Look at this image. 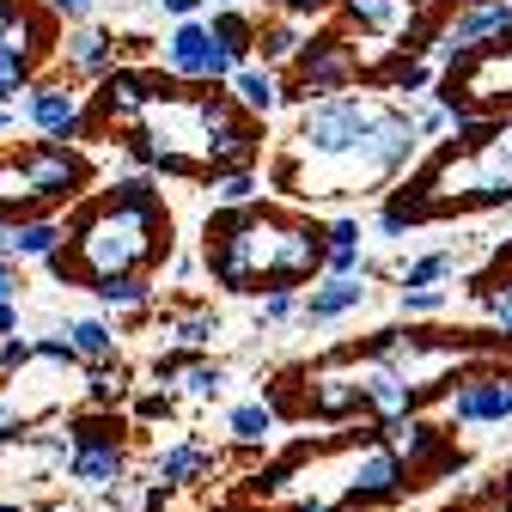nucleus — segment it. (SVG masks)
Returning <instances> with one entry per match:
<instances>
[{
	"label": "nucleus",
	"instance_id": "47",
	"mask_svg": "<svg viewBox=\"0 0 512 512\" xmlns=\"http://www.w3.org/2000/svg\"><path fill=\"white\" fill-rule=\"evenodd\" d=\"M0 512H19V506H0Z\"/></svg>",
	"mask_w": 512,
	"mask_h": 512
},
{
	"label": "nucleus",
	"instance_id": "45",
	"mask_svg": "<svg viewBox=\"0 0 512 512\" xmlns=\"http://www.w3.org/2000/svg\"><path fill=\"white\" fill-rule=\"evenodd\" d=\"M409 7H415V13H439V7H445V0H409Z\"/></svg>",
	"mask_w": 512,
	"mask_h": 512
},
{
	"label": "nucleus",
	"instance_id": "31",
	"mask_svg": "<svg viewBox=\"0 0 512 512\" xmlns=\"http://www.w3.org/2000/svg\"><path fill=\"white\" fill-rule=\"evenodd\" d=\"M147 488H153L147 476H116V482L104 488V506H110V512H141V506H147Z\"/></svg>",
	"mask_w": 512,
	"mask_h": 512
},
{
	"label": "nucleus",
	"instance_id": "44",
	"mask_svg": "<svg viewBox=\"0 0 512 512\" xmlns=\"http://www.w3.org/2000/svg\"><path fill=\"white\" fill-rule=\"evenodd\" d=\"M500 506H506V512H512V470H506V476H500Z\"/></svg>",
	"mask_w": 512,
	"mask_h": 512
},
{
	"label": "nucleus",
	"instance_id": "42",
	"mask_svg": "<svg viewBox=\"0 0 512 512\" xmlns=\"http://www.w3.org/2000/svg\"><path fill=\"white\" fill-rule=\"evenodd\" d=\"M0 299H19V263L0 256Z\"/></svg>",
	"mask_w": 512,
	"mask_h": 512
},
{
	"label": "nucleus",
	"instance_id": "36",
	"mask_svg": "<svg viewBox=\"0 0 512 512\" xmlns=\"http://www.w3.org/2000/svg\"><path fill=\"white\" fill-rule=\"evenodd\" d=\"M25 427H31V421L19 415V403H0V445H19V439H31Z\"/></svg>",
	"mask_w": 512,
	"mask_h": 512
},
{
	"label": "nucleus",
	"instance_id": "26",
	"mask_svg": "<svg viewBox=\"0 0 512 512\" xmlns=\"http://www.w3.org/2000/svg\"><path fill=\"white\" fill-rule=\"evenodd\" d=\"M61 433H68V452H86V445H122V433H128V427H122V415L98 409V415H74Z\"/></svg>",
	"mask_w": 512,
	"mask_h": 512
},
{
	"label": "nucleus",
	"instance_id": "3",
	"mask_svg": "<svg viewBox=\"0 0 512 512\" xmlns=\"http://www.w3.org/2000/svg\"><path fill=\"white\" fill-rule=\"evenodd\" d=\"M500 208V202H512V122H500L494 116V128L476 141V147H458V153H445L415 189H403V196L391 202L409 226L415 220H427V214H439V208Z\"/></svg>",
	"mask_w": 512,
	"mask_h": 512
},
{
	"label": "nucleus",
	"instance_id": "40",
	"mask_svg": "<svg viewBox=\"0 0 512 512\" xmlns=\"http://www.w3.org/2000/svg\"><path fill=\"white\" fill-rule=\"evenodd\" d=\"M165 415H171V397H165V391H147V397L135 403V421H165Z\"/></svg>",
	"mask_w": 512,
	"mask_h": 512
},
{
	"label": "nucleus",
	"instance_id": "14",
	"mask_svg": "<svg viewBox=\"0 0 512 512\" xmlns=\"http://www.w3.org/2000/svg\"><path fill=\"white\" fill-rule=\"evenodd\" d=\"M116 476H128V445H86V452H68V482L86 494H104Z\"/></svg>",
	"mask_w": 512,
	"mask_h": 512
},
{
	"label": "nucleus",
	"instance_id": "48",
	"mask_svg": "<svg viewBox=\"0 0 512 512\" xmlns=\"http://www.w3.org/2000/svg\"><path fill=\"white\" fill-rule=\"evenodd\" d=\"M0 452H7V445H0Z\"/></svg>",
	"mask_w": 512,
	"mask_h": 512
},
{
	"label": "nucleus",
	"instance_id": "12",
	"mask_svg": "<svg viewBox=\"0 0 512 512\" xmlns=\"http://www.w3.org/2000/svg\"><path fill=\"white\" fill-rule=\"evenodd\" d=\"M208 470H214V445L196 439V433H183V439H171L165 452H159V464H153L159 482H153V488H165V494H171V488H196Z\"/></svg>",
	"mask_w": 512,
	"mask_h": 512
},
{
	"label": "nucleus",
	"instance_id": "39",
	"mask_svg": "<svg viewBox=\"0 0 512 512\" xmlns=\"http://www.w3.org/2000/svg\"><path fill=\"white\" fill-rule=\"evenodd\" d=\"M275 7H281L287 19H305V25H311V19L324 13V7H336V0H275Z\"/></svg>",
	"mask_w": 512,
	"mask_h": 512
},
{
	"label": "nucleus",
	"instance_id": "23",
	"mask_svg": "<svg viewBox=\"0 0 512 512\" xmlns=\"http://www.w3.org/2000/svg\"><path fill=\"white\" fill-rule=\"evenodd\" d=\"M275 421H281V409L256 397V403H238V409L226 415V433H232L238 445H269V439H275Z\"/></svg>",
	"mask_w": 512,
	"mask_h": 512
},
{
	"label": "nucleus",
	"instance_id": "21",
	"mask_svg": "<svg viewBox=\"0 0 512 512\" xmlns=\"http://www.w3.org/2000/svg\"><path fill=\"white\" fill-rule=\"evenodd\" d=\"M61 336H68L74 360H86V366L116 360V330L104 324V317H74V324H61Z\"/></svg>",
	"mask_w": 512,
	"mask_h": 512
},
{
	"label": "nucleus",
	"instance_id": "27",
	"mask_svg": "<svg viewBox=\"0 0 512 512\" xmlns=\"http://www.w3.org/2000/svg\"><path fill=\"white\" fill-rule=\"evenodd\" d=\"M135 384H128V366L122 360H104V366H86V397L98 403V409H116Z\"/></svg>",
	"mask_w": 512,
	"mask_h": 512
},
{
	"label": "nucleus",
	"instance_id": "46",
	"mask_svg": "<svg viewBox=\"0 0 512 512\" xmlns=\"http://www.w3.org/2000/svg\"><path fill=\"white\" fill-rule=\"evenodd\" d=\"M208 7H244V0H208Z\"/></svg>",
	"mask_w": 512,
	"mask_h": 512
},
{
	"label": "nucleus",
	"instance_id": "18",
	"mask_svg": "<svg viewBox=\"0 0 512 512\" xmlns=\"http://www.w3.org/2000/svg\"><path fill=\"white\" fill-rule=\"evenodd\" d=\"M305 37H311V25L305 19H263V25H256V49H263V68H293V55L305 49Z\"/></svg>",
	"mask_w": 512,
	"mask_h": 512
},
{
	"label": "nucleus",
	"instance_id": "29",
	"mask_svg": "<svg viewBox=\"0 0 512 512\" xmlns=\"http://www.w3.org/2000/svg\"><path fill=\"white\" fill-rule=\"evenodd\" d=\"M458 275V256L452 250H433V256H415V263L403 269V287H439Z\"/></svg>",
	"mask_w": 512,
	"mask_h": 512
},
{
	"label": "nucleus",
	"instance_id": "34",
	"mask_svg": "<svg viewBox=\"0 0 512 512\" xmlns=\"http://www.w3.org/2000/svg\"><path fill=\"white\" fill-rule=\"evenodd\" d=\"M31 366V336H0V372H25Z\"/></svg>",
	"mask_w": 512,
	"mask_h": 512
},
{
	"label": "nucleus",
	"instance_id": "35",
	"mask_svg": "<svg viewBox=\"0 0 512 512\" xmlns=\"http://www.w3.org/2000/svg\"><path fill=\"white\" fill-rule=\"evenodd\" d=\"M409 122H415V141H433V135H445V128H452V116H445L439 104H427V110H409Z\"/></svg>",
	"mask_w": 512,
	"mask_h": 512
},
{
	"label": "nucleus",
	"instance_id": "8",
	"mask_svg": "<svg viewBox=\"0 0 512 512\" xmlns=\"http://www.w3.org/2000/svg\"><path fill=\"white\" fill-rule=\"evenodd\" d=\"M147 92H153V74H135V68H110L86 104V135H128L141 128V110H147Z\"/></svg>",
	"mask_w": 512,
	"mask_h": 512
},
{
	"label": "nucleus",
	"instance_id": "11",
	"mask_svg": "<svg viewBox=\"0 0 512 512\" xmlns=\"http://www.w3.org/2000/svg\"><path fill=\"white\" fill-rule=\"evenodd\" d=\"M366 281H354V275H324L305 299H299V324H311V330H324V324H342L348 311H360L366 305Z\"/></svg>",
	"mask_w": 512,
	"mask_h": 512
},
{
	"label": "nucleus",
	"instance_id": "20",
	"mask_svg": "<svg viewBox=\"0 0 512 512\" xmlns=\"http://www.w3.org/2000/svg\"><path fill=\"white\" fill-rule=\"evenodd\" d=\"M92 293H98V305H110V311H153V299H159V287L147 281V275H98V281H86Z\"/></svg>",
	"mask_w": 512,
	"mask_h": 512
},
{
	"label": "nucleus",
	"instance_id": "17",
	"mask_svg": "<svg viewBox=\"0 0 512 512\" xmlns=\"http://www.w3.org/2000/svg\"><path fill=\"white\" fill-rule=\"evenodd\" d=\"M208 37L232 55V68H244V61H256V25H263V19H250L244 7H214L208 19Z\"/></svg>",
	"mask_w": 512,
	"mask_h": 512
},
{
	"label": "nucleus",
	"instance_id": "16",
	"mask_svg": "<svg viewBox=\"0 0 512 512\" xmlns=\"http://www.w3.org/2000/svg\"><path fill=\"white\" fill-rule=\"evenodd\" d=\"M159 336H165V348H171V354H208V348L226 336V324H220V311L189 305V311H177V317H171Z\"/></svg>",
	"mask_w": 512,
	"mask_h": 512
},
{
	"label": "nucleus",
	"instance_id": "41",
	"mask_svg": "<svg viewBox=\"0 0 512 512\" xmlns=\"http://www.w3.org/2000/svg\"><path fill=\"white\" fill-rule=\"evenodd\" d=\"M153 7H159L165 19H202V7H208V0H153Z\"/></svg>",
	"mask_w": 512,
	"mask_h": 512
},
{
	"label": "nucleus",
	"instance_id": "32",
	"mask_svg": "<svg viewBox=\"0 0 512 512\" xmlns=\"http://www.w3.org/2000/svg\"><path fill=\"white\" fill-rule=\"evenodd\" d=\"M476 299H482V305L494 311V324H500V336L512 342V275H506V281H482V287H476Z\"/></svg>",
	"mask_w": 512,
	"mask_h": 512
},
{
	"label": "nucleus",
	"instance_id": "15",
	"mask_svg": "<svg viewBox=\"0 0 512 512\" xmlns=\"http://www.w3.org/2000/svg\"><path fill=\"white\" fill-rule=\"evenodd\" d=\"M61 61H68L74 74L104 80V74L116 68V37H110L104 25H74V31H68V43H61Z\"/></svg>",
	"mask_w": 512,
	"mask_h": 512
},
{
	"label": "nucleus",
	"instance_id": "2",
	"mask_svg": "<svg viewBox=\"0 0 512 512\" xmlns=\"http://www.w3.org/2000/svg\"><path fill=\"white\" fill-rule=\"evenodd\" d=\"M68 226V244L49 256L61 281H98V275H147L171 256V208H116V202H86Z\"/></svg>",
	"mask_w": 512,
	"mask_h": 512
},
{
	"label": "nucleus",
	"instance_id": "43",
	"mask_svg": "<svg viewBox=\"0 0 512 512\" xmlns=\"http://www.w3.org/2000/svg\"><path fill=\"white\" fill-rule=\"evenodd\" d=\"M19 330V299H0V336Z\"/></svg>",
	"mask_w": 512,
	"mask_h": 512
},
{
	"label": "nucleus",
	"instance_id": "9",
	"mask_svg": "<svg viewBox=\"0 0 512 512\" xmlns=\"http://www.w3.org/2000/svg\"><path fill=\"white\" fill-rule=\"evenodd\" d=\"M19 116L37 128L43 141H68V147H74V141L86 135V98H80L74 86H61V80H31Z\"/></svg>",
	"mask_w": 512,
	"mask_h": 512
},
{
	"label": "nucleus",
	"instance_id": "5",
	"mask_svg": "<svg viewBox=\"0 0 512 512\" xmlns=\"http://www.w3.org/2000/svg\"><path fill=\"white\" fill-rule=\"evenodd\" d=\"M354 74H360V49H354L342 31H317V37H305V49L293 55V80L281 86V104L305 110L311 98H336V92L354 86Z\"/></svg>",
	"mask_w": 512,
	"mask_h": 512
},
{
	"label": "nucleus",
	"instance_id": "10",
	"mask_svg": "<svg viewBox=\"0 0 512 512\" xmlns=\"http://www.w3.org/2000/svg\"><path fill=\"white\" fill-rule=\"evenodd\" d=\"M445 421L452 427H494L512 421V378L506 372H476L445 397Z\"/></svg>",
	"mask_w": 512,
	"mask_h": 512
},
{
	"label": "nucleus",
	"instance_id": "38",
	"mask_svg": "<svg viewBox=\"0 0 512 512\" xmlns=\"http://www.w3.org/2000/svg\"><path fill=\"white\" fill-rule=\"evenodd\" d=\"M360 238H366V226H360L354 214H342V220L324 226V244H360Z\"/></svg>",
	"mask_w": 512,
	"mask_h": 512
},
{
	"label": "nucleus",
	"instance_id": "19",
	"mask_svg": "<svg viewBox=\"0 0 512 512\" xmlns=\"http://www.w3.org/2000/svg\"><path fill=\"white\" fill-rule=\"evenodd\" d=\"M409 0H342V19L354 31H372V37H397L409 25Z\"/></svg>",
	"mask_w": 512,
	"mask_h": 512
},
{
	"label": "nucleus",
	"instance_id": "4",
	"mask_svg": "<svg viewBox=\"0 0 512 512\" xmlns=\"http://www.w3.org/2000/svg\"><path fill=\"white\" fill-rule=\"evenodd\" d=\"M378 116V98L366 92H336V98H311L299 110V153L317 159V165H342V183H336V196L354 183H366L360 171V147H366V128Z\"/></svg>",
	"mask_w": 512,
	"mask_h": 512
},
{
	"label": "nucleus",
	"instance_id": "1",
	"mask_svg": "<svg viewBox=\"0 0 512 512\" xmlns=\"http://www.w3.org/2000/svg\"><path fill=\"white\" fill-rule=\"evenodd\" d=\"M208 275L220 293H269V287H299L324 269V226L275 208H214L208 220Z\"/></svg>",
	"mask_w": 512,
	"mask_h": 512
},
{
	"label": "nucleus",
	"instance_id": "33",
	"mask_svg": "<svg viewBox=\"0 0 512 512\" xmlns=\"http://www.w3.org/2000/svg\"><path fill=\"white\" fill-rule=\"evenodd\" d=\"M397 305H403V317H433V311H445V287H403Z\"/></svg>",
	"mask_w": 512,
	"mask_h": 512
},
{
	"label": "nucleus",
	"instance_id": "37",
	"mask_svg": "<svg viewBox=\"0 0 512 512\" xmlns=\"http://www.w3.org/2000/svg\"><path fill=\"white\" fill-rule=\"evenodd\" d=\"M92 7H98V0H43V13H49V19H74V25H86Z\"/></svg>",
	"mask_w": 512,
	"mask_h": 512
},
{
	"label": "nucleus",
	"instance_id": "24",
	"mask_svg": "<svg viewBox=\"0 0 512 512\" xmlns=\"http://www.w3.org/2000/svg\"><path fill=\"white\" fill-rule=\"evenodd\" d=\"M208 196H214V208H256V202H263V177H256V171H214L208 177Z\"/></svg>",
	"mask_w": 512,
	"mask_h": 512
},
{
	"label": "nucleus",
	"instance_id": "7",
	"mask_svg": "<svg viewBox=\"0 0 512 512\" xmlns=\"http://www.w3.org/2000/svg\"><path fill=\"white\" fill-rule=\"evenodd\" d=\"M165 74L177 86H226L232 80V55L208 37L202 19H177L165 37Z\"/></svg>",
	"mask_w": 512,
	"mask_h": 512
},
{
	"label": "nucleus",
	"instance_id": "6",
	"mask_svg": "<svg viewBox=\"0 0 512 512\" xmlns=\"http://www.w3.org/2000/svg\"><path fill=\"white\" fill-rule=\"evenodd\" d=\"M19 165H25L31 189H37L43 214H55L61 202L86 196V183H92L86 153H80V147H68V141H25V147H19Z\"/></svg>",
	"mask_w": 512,
	"mask_h": 512
},
{
	"label": "nucleus",
	"instance_id": "22",
	"mask_svg": "<svg viewBox=\"0 0 512 512\" xmlns=\"http://www.w3.org/2000/svg\"><path fill=\"white\" fill-rule=\"evenodd\" d=\"M433 80H439V74H433V61H427V55H397L391 68L378 74V86L391 92V98H403V104H415L421 92H433Z\"/></svg>",
	"mask_w": 512,
	"mask_h": 512
},
{
	"label": "nucleus",
	"instance_id": "13",
	"mask_svg": "<svg viewBox=\"0 0 512 512\" xmlns=\"http://www.w3.org/2000/svg\"><path fill=\"white\" fill-rule=\"evenodd\" d=\"M226 98H232L250 122H263L269 110H281V74L263 68V61H244V68H232V80H226Z\"/></svg>",
	"mask_w": 512,
	"mask_h": 512
},
{
	"label": "nucleus",
	"instance_id": "28",
	"mask_svg": "<svg viewBox=\"0 0 512 512\" xmlns=\"http://www.w3.org/2000/svg\"><path fill=\"white\" fill-rule=\"evenodd\" d=\"M317 275H354V281H372L378 263H372L360 244H324V269H317Z\"/></svg>",
	"mask_w": 512,
	"mask_h": 512
},
{
	"label": "nucleus",
	"instance_id": "30",
	"mask_svg": "<svg viewBox=\"0 0 512 512\" xmlns=\"http://www.w3.org/2000/svg\"><path fill=\"white\" fill-rule=\"evenodd\" d=\"M287 317H299V287H269L263 299H256V330H275V324H287Z\"/></svg>",
	"mask_w": 512,
	"mask_h": 512
},
{
	"label": "nucleus",
	"instance_id": "25",
	"mask_svg": "<svg viewBox=\"0 0 512 512\" xmlns=\"http://www.w3.org/2000/svg\"><path fill=\"white\" fill-rule=\"evenodd\" d=\"M98 196H104V202H116V208H153V202H165L153 171H116V177L98 189Z\"/></svg>",
	"mask_w": 512,
	"mask_h": 512
}]
</instances>
